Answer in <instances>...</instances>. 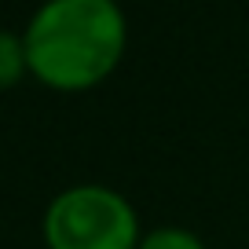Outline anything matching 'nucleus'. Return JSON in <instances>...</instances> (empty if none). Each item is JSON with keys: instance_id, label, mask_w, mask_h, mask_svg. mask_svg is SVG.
Returning a JSON list of instances; mask_svg holds the SVG:
<instances>
[{"instance_id": "1", "label": "nucleus", "mask_w": 249, "mask_h": 249, "mask_svg": "<svg viewBox=\"0 0 249 249\" xmlns=\"http://www.w3.org/2000/svg\"><path fill=\"white\" fill-rule=\"evenodd\" d=\"M30 77L62 95L92 92L128 52V18L117 0H44L22 30Z\"/></svg>"}, {"instance_id": "4", "label": "nucleus", "mask_w": 249, "mask_h": 249, "mask_svg": "<svg viewBox=\"0 0 249 249\" xmlns=\"http://www.w3.org/2000/svg\"><path fill=\"white\" fill-rule=\"evenodd\" d=\"M140 249H209L202 242V234H195L191 227H176V224H161L143 231Z\"/></svg>"}, {"instance_id": "2", "label": "nucleus", "mask_w": 249, "mask_h": 249, "mask_svg": "<svg viewBox=\"0 0 249 249\" xmlns=\"http://www.w3.org/2000/svg\"><path fill=\"white\" fill-rule=\"evenodd\" d=\"M48 249H140V213L107 183L62 187L40 216Z\"/></svg>"}, {"instance_id": "3", "label": "nucleus", "mask_w": 249, "mask_h": 249, "mask_svg": "<svg viewBox=\"0 0 249 249\" xmlns=\"http://www.w3.org/2000/svg\"><path fill=\"white\" fill-rule=\"evenodd\" d=\"M30 77V55H26V40L15 30H0V92L22 85Z\"/></svg>"}]
</instances>
